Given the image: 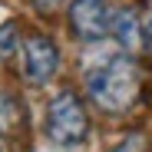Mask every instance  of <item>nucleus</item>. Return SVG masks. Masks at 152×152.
Wrapping results in <instances>:
<instances>
[{
  "mask_svg": "<svg viewBox=\"0 0 152 152\" xmlns=\"http://www.w3.org/2000/svg\"><path fill=\"white\" fill-rule=\"evenodd\" d=\"M86 89L99 109L122 116L142 96V69L132 56H109L86 73Z\"/></svg>",
  "mask_w": 152,
  "mask_h": 152,
  "instance_id": "nucleus-1",
  "label": "nucleus"
},
{
  "mask_svg": "<svg viewBox=\"0 0 152 152\" xmlns=\"http://www.w3.org/2000/svg\"><path fill=\"white\" fill-rule=\"evenodd\" d=\"M46 136H50L53 145H63V149H73V145L86 142L89 116H86V106L80 103L76 93H60L46 106Z\"/></svg>",
  "mask_w": 152,
  "mask_h": 152,
  "instance_id": "nucleus-2",
  "label": "nucleus"
},
{
  "mask_svg": "<svg viewBox=\"0 0 152 152\" xmlns=\"http://www.w3.org/2000/svg\"><path fill=\"white\" fill-rule=\"evenodd\" d=\"M20 69H23V80L33 83V86H43L56 76L60 69V50L56 43L43 37V33H30L20 46Z\"/></svg>",
  "mask_w": 152,
  "mask_h": 152,
  "instance_id": "nucleus-3",
  "label": "nucleus"
},
{
  "mask_svg": "<svg viewBox=\"0 0 152 152\" xmlns=\"http://www.w3.org/2000/svg\"><path fill=\"white\" fill-rule=\"evenodd\" d=\"M113 27V10L106 0H73L69 4V30L76 40L96 43Z\"/></svg>",
  "mask_w": 152,
  "mask_h": 152,
  "instance_id": "nucleus-4",
  "label": "nucleus"
},
{
  "mask_svg": "<svg viewBox=\"0 0 152 152\" xmlns=\"http://www.w3.org/2000/svg\"><path fill=\"white\" fill-rule=\"evenodd\" d=\"M109 30L116 33V43H119L122 50H129V53H132V50H139L142 37H139V20H136L132 10H116Z\"/></svg>",
  "mask_w": 152,
  "mask_h": 152,
  "instance_id": "nucleus-5",
  "label": "nucleus"
},
{
  "mask_svg": "<svg viewBox=\"0 0 152 152\" xmlns=\"http://www.w3.org/2000/svg\"><path fill=\"white\" fill-rule=\"evenodd\" d=\"M23 122H27V116H23V106L20 99L10 96V93H0V132H20Z\"/></svg>",
  "mask_w": 152,
  "mask_h": 152,
  "instance_id": "nucleus-6",
  "label": "nucleus"
},
{
  "mask_svg": "<svg viewBox=\"0 0 152 152\" xmlns=\"http://www.w3.org/2000/svg\"><path fill=\"white\" fill-rule=\"evenodd\" d=\"M13 46H17V27L10 17H4L0 20V60H7L13 53Z\"/></svg>",
  "mask_w": 152,
  "mask_h": 152,
  "instance_id": "nucleus-7",
  "label": "nucleus"
},
{
  "mask_svg": "<svg viewBox=\"0 0 152 152\" xmlns=\"http://www.w3.org/2000/svg\"><path fill=\"white\" fill-rule=\"evenodd\" d=\"M113 152H145V136L142 132H132V136H126Z\"/></svg>",
  "mask_w": 152,
  "mask_h": 152,
  "instance_id": "nucleus-8",
  "label": "nucleus"
},
{
  "mask_svg": "<svg viewBox=\"0 0 152 152\" xmlns=\"http://www.w3.org/2000/svg\"><path fill=\"white\" fill-rule=\"evenodd\" d=\"M37 7H40V10H56L60 0H37Z\"/></svg>",
  "mask_w": 152,
  "mask_h": 152,
  "instance_id": "nucleus-9",
  "label": "nucleus"
},
{
  "mask_svg": "<svg viewBox=\"0 0 152 152\" xmlns=\"http://www.w3.org/2000/svg\"><path fill=\"white\" fill-rule=\"evenodd\" d=\"M149 40H152V20H149Z\"/></svg>",
  "mask_w": 152,
  "mask_h": 152,
  "instance_id": "nucleus-10",
  "label": "nucleus"
}]
</instances>
